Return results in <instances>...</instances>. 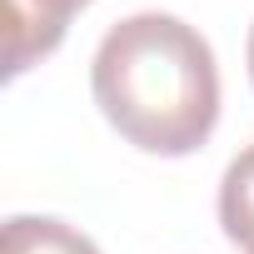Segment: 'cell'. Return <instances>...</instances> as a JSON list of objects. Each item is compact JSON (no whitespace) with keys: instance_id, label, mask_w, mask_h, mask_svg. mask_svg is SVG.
Returning a JSON list of instances; mask_svg holds the SVG:
<instances>
[{"instance_id":"cell-1","label":"cell","mask_w":254,"mask_h":254,"mask_svg":"<svg viewBox=\"0 0 254 254\" xmlns=\"http://www.w3.org/2000/svg\"><path fill=\"white\" fill-rule=\"evenodd\" d=\"M100 115L145 155L185 160L219 125V65L209 40L165 10L125 15L90 60Z\"/></svg>"},{"instance_id":"cell-2","label":"cell","mask_w":254,"mask_h":254,"mask_svg":"<svg viewBox=\"0 0 254 254\" xmlns=\"http://www.w3.org/2000/svg\"><path fill=\"white\" fill-rule=\"evenodd\" d=\"M85 5L90 0H5V75L20 80L35 60H45Z\"/></svg>"},{"instance_id":"cell-3","label":"cell","mask_w":254,"mask_h":254,"mask_svg":"<svg viewBox=\"0 0 254 254\" xmlns=\"http://www.w3.org/2000/svg\"><path fill=\"white\" fill-rule=\"evenodd\" d=\"M219 229L239 254H254V140L224 165L219 180Z\"/></svg>"},{"instance_id":"cell-4","label":"cell","mask_w":254,"mask_h":254,"mask_svg":"<svg viewBox=\"0 0 254 254\" xmlns=\"http://www.w3.org/2000/svg\"><path fill=\"white\" fill-rule=\"evenodd\" d=\"M5 254H100V244L50 214H10L5 219Z\"/></svg>"},{"instance_id":"cell-5","label":"cell","mask_w":254,"mask_h":254,"mask_svg":"<svg viewBox=\"0 0 254 254\" xmlns=\"http://www.w3.org/2000/svg\"><path fill=\"white\" fill-rule=\"evenodd\" d=\"M249 80H254V25H249Z\"/></svg>"}]
</instances>
